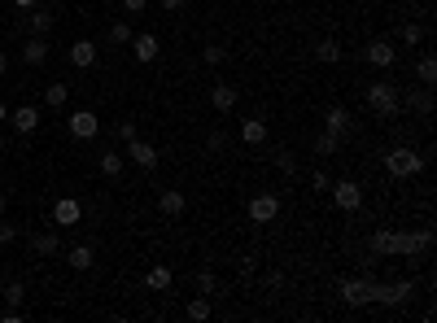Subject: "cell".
Listing matches in <instances>:
<instances>
[{
    "instance_id": "cell-1",
    "label": "cell",
    "mask_w": 437,
    "mask_h": 323,
    "mask_svg": "<svg viewBox=\"0 0 437 323\" xmlns=\"http://www.w3.org/2000/svg\"><path fill=\"white\" fill-rule=\"evenodd\" d=\"M385 171H390L394 180H411V175L424 171V153H415V149H390V153H385Z\"/></svg>"
},
{
    "instance_id": "cell-2",
    "label": "cell",
    "mask_w": 437,
    "mask_h": 323,
    "mask_svg": "<svg viewBox=\"0 0 437 323\" xmlns=\"http://www.w3.org/2000/svg\"><path fill=\"white\" fill-rule=\"evenodd\" d=\"M367 105L376 109V118H398L402 96H398L394 84H371V88H367Z\"/></svg>"
},
{
    "instance_id": "cell-3",
    "label": "cell",
    "mask_w": 437,
    "mask_h": 323,
    "mask_svg": "<svg viewBox=\"0 0 437 323\" xmlns=\"http://www.w3.org/2000/svg\"><path fill=\"white\" fill-rule=\"evenodd\" d=\"M415 297V284L411 280H398V284H376V306H411Z\"/></svg>"
},
{
    "instance_id": "cell-4",
    "label": "cell",
    "mask_w": 437,
    "mask_h": 323,
    "mask_svg": "<svg viewBox=\"0 0 437 323\" xmlns=\"http://www.w3.org/2000/svg\"><path fill=\"white\" fill-rule=\"evenodd\" d=\"M342 301L346 306H371L376 301V280H342Z\"/></svg>"
},
{
    "instance_id": "cell-5",
    "label": "cell",
    "mask_w": 437,
    "mask_h": 323,
    "mask_svg": "<svg viewBox=\"0 0 437 323\" xmlns=\"http://www.w3.org/2000/svg\"><path fill=\"white\" fill-rule=\"evenodd\" d=\"M433 249V232H398V258H420Z\"/></svg>"
},
{
    "instance_id": "cell-6",
    "label": "cell",
    "mask_w": 437,
    "mask_h": 323,
    "mask_svg": "<svg viewBox=\"0 0 437 323\" xmlns=\"http://www.w3.org/2000/svg\"><path fill=\"white\" fill-rule=\"evenodd\" d=\"M332 188V201L346 210V214H354V210L363 205V188L354 184V180H337V184H328Z\"/></svg>"
},
{
    "instance_id": "cell-7",
    "label": "cell",
    "mask_w": 437,
    "mask_h": 323,
    "mask_svg": "<svg viewBox=\"0 0 437 323\" xmlns=\"http://www.w3.org/2000/svg\"><path fill=\"white\" fill-rule=\"evenodd\" d=\"M276 214H280V197L276 192H258V197L250 201V219L254 223H276Z\"/></svg>"
},
{
    "instance_id": "cell-8",
    "label": "cell",
    "mask_w": 437,
    "mask_h": 323,
    "mask_svg": "<svg viewBox=\"0 0 437 323\" xmlns=\"http://www.w3.org/2000/svg\"><path fill=\"white\" fill-rule=\"evenodd\" d=\"M363 57H367V66H376V70H390L394 61H398V48H394L390 40H371Z\"/></svg>"
},
{
    "instance_id": "cell-9",
    "label": "cell",
    "mask_w": 437,
    "mask_h": 323,
    "mask_svg": "<svg viewBox=\"0 0 437 323\" xmlns=\"http://www.w3.org/2000/svg\"><path fill=\"white\" fill-rule=\"evenodd\" d=\"M96 132H101V118H96L92 109H75L70 114V136L75 140H92Z\"/></svg>"
},
{
    "instance_id": "cell-10",
    "label": "cell",
    "mask_w": 437,
    "mask_h": 323,
    "mask_svg": "<svg viewBox=\"0 0 437 323\" xmlns=\"http://www.w3.org/2000/svg\"><path fill=\"white\" fill-rule=\"evenodd\" d=\"M158 210H162L167 219H180L184 210H188V197H184L180 188H162V192H158Z\"/></svg>"
},
{
    "instance_id": "cell-11",
    "label": "cell",
    "mask_w": 437,
    "mask_h": 323,
    "mask_svg": "<svg viewBox=\"0 0 437 323\" xmlns=\"http://www.w3.org/2000/svg\"><path fill=\"white\" fill-rule=\"evenodd\" d=\"M9 123H13V132H18V136H31V132L40 127V109H36V105H18V109L9 114Z\"/></svg>"
},
{
    "instance_id": "cell-12",
    "label": "cell",
    "mask_w": 437,
    "mask_h": 323,
    "mask_svg": "<svg viewBox=\"0 0 437 323\" xmlns=\"http://www.w3.org/2000/svg\"><path fill=\"white\" fill-rule=\"evenodd\" d=\"M127 153H132V162H136V166H144V171H153L158 166V149H153V144L149 140H127Z\"/></svg>"
},
{
    "instance_id": "cell-13",
    "label": "cell",
    "mask_w": 437,
    "mask_h": 323,
    "mask_svg": "<svg viewBox=\"0 0 437 323\" xmlns=\"http://www.w3.org/2000/svg\"><path fill=\"white\" fill-rule=\"evenodd\" d=\"M79 219H84V205H79L75 197H61V201L53 205V223H61V228H75Z\"/></svg>"
},
{
    "instance_id": "cell-14",
    "label": "cell",
    "mask_w": 437,
    "mask_h": 323,
    "mask_svg": "<svg viewBox=\"0 0 437 323\" xmlns=\"http://www.w3.org/2000/svg\"><path fill=\"white\" fill-rule=\"evenodd\" d=\"M132 53H136V61H153L162 53V44L153 31H140V36H132Z\"/></svg>"
},
{
    "instance_id": "cell-15",
    "label": "cell",
    "mask_w": 437,
    "mask_h": 323,
    "mask_svg": "<svg viewBox=\"0 0 437 323\" xmlns=\"http://www.w3.org/2000/svg\"><path fill=\"white\" fill-rule=\"evenodd\" d=\"M236 101H240V92H236L232 84H215V92H210V105H215L219 114H232Z\"/></svg>"
},
{
    "instance_id": "cell-16",
    "label": "cell",
    "mask_w": 437,
    "mask_h": 323,
    "mask_svg": "<svg viewBox=\"0 0 437 323\" xmlns=\"http://www.w3.org/2000/svg\"><path fill=\"white\" fill-rule=\"evenodd\" d=\"M402 105H407V109H415V114H433V88H429V84H420L415 92H407V96H402Z\"/></svg>"
},
{
    "instance_id": "cell-17",
    "label": "cell",
    "mask_w": 437,
    "mask_h": 323,
    "mask_svg": "<svg viewBox=\"0 0 437 323\" xmlns=\"http://www.w3.org/2000/svg\"><path fill=\"white\" fill-rule=\"evenodd\" d=\"M323 132H328V136H337V140H342V136H350V114H346L342 105H332V109H328V118H323Z\"/></svg>"
},
{
    "instance_id": "cell-18",
    "label": "cell",
    "mask_w": 437,
    "mask_h": 323,
    "mask_svg": "<svg viewBox=\"0 0 437 323\" xmlns=\"http://www.w3.org/2000/svg\"><path fill=\"white\" fill-rule=\"evenodd\" d=\"M371 249H376V253H385V258H398V232H390V228H376V232H371Z\"/></svg>"
},
{
    "instance_id": "cell-19",
    "label": "cell",
    "mask_w": 437,
    "mask_h": 323,
    "mask_svg": "<svg viewBox=\"0 0 437 323\" xmlns=\"http://www.w3.org/2000/svg\"><path fill=\"white\" fill-rule=\"evenodd\" d=\"M57 249H61L57 232H36V236H31V253H36V258H53Z\"/></svg>"
},
{
    "instance_id": "cell-20",
    "label": "cell",
    "mask_w": 437,
    "mask_h": 323,
    "mask_svg": "<svg viewBox=\"0 0 437 323\" xmlns=\"http://www.w3.org/2000/svg\"><path fill=\"white\" fill-rule=\"evenodd\" d=\"M22 57H26V66H44V61H48V40L44 36H31L26 48H22Z\"/></svg>"
},
{
    "instance_id": "cell-21",
    "label": "cell",
    "mask_w": 437,
    "mask_h": 323,
    "mask_svg": "<svg viewBox=\"0 0 437 323\" xmlns=\"http://www.w3.org/2000/svg\"><path fill=\"white\" fill-rule=\"evenodd\" d=\"M70 61H75L79 70H88L92 61H96V44H92V40H75V44H70Z\"/></svg>"
},
{
    "instance_id": "cell-22",
    "label": "cell",
    "mask_w": 437,
    "mask_h": 323,
    "mask_svg": "<svg viewBox=\"0 0 437 323\" xmlns=\"http://www.w3.org/2000/svg\"><path fill=\"white\" fill-rule=\"evenodd\" d=\"M26 26H31V36H48V31H53V13L48 9H26Z\"/></svg>"
},
{
    "instance_id": "cell-23",
    "label": "cell",
    "mask_w": 437,
    "mask_h": 323,
    "mask_svg": "<svg viewBox=\"0 0 437 323\" xmlns=\"http://www.w3.org/2000/svg\"><path fill=\"white\" fill-rule=\"evenodd\" d=\"M240 140H245V144H263L267 140V123L263 118H245V123H240Z\"/></svg>"
},
{
    "instance_id": "cell-24",
    "label": "cell",
    "mask_w": 437,
    "mask_h": 323,
    "mask_svg": "<svg viewBox=\"0 0 437 323\" xmlns=\"http://www.w3.org/2000/svg\"><path fill=\"white\" fill-rule=\"evenodd\" d=\"M315 57L323 61V66H337V61H342V44H337V40H319L315 44Z\"/></svg>"
},
{
    "instance_id": "cell-25",
    "label": "cell",
    "mask_w": 437,
    "mask_h": 323,
    "mask_svg": "<svg viewBox=\"0 0 437 323\" xmlns=\"http://www.w3.org/2000/svg\"><path fill=\"white\" fill-rule=\"evenodd\" d=\"M415 79H420V84H437V57L433 53H424V57H420V66H415Z\"/></svg>"
},
{
    "instance_id": "cell-26",
    "label": "cell",
    "mask_w": 437,
    "mask_h": 323,
    "mask_svg": "<svg viewBox=\"0 0 437 323\" xmlns=\"http://www.w3.org/2000/svg\"><path fill=\"white\" fill-rule=\"evenodd\" d=\"M66 262H70L75 271H88V267L96 262V258H92V245H75V249L66 253Z\"/></svg>"
},
{
    "instance_id": "cell-27",
    "label": "cell",
    "mask_w": 437,
    "mask_h": 323,
    "mask_svg": "<svg viewBox=\"0 0 437 323\" xmlns=\"http://www.w3.org/2000/svg\"><path fill=\"white\" fill-rule=\"evenodd\" d=\"M70 101V88L66 84H48L44 88V105H53V109H61V105H66Z\"/></svg>"
},
{
    "instance_id": "cell-28",
    "label": "cell",
    "mask_w": 437,
    "mask_h": 323,
    "mask_svg": "<svg viewBox=\"0 0 437 323\" xmlns=\"http://www.w3.org/2000/svg\"><path fill=\"white\" fill-rule=\"evenodd\" d=\"M123 166H127L123 153H101V175H105V180H118Z\"/></svg>"
},
{
    "instance_id": "cell-29",
    "label": "cell",
    "mask_w": 437,
    "mask_h": 323,
    "mask_svg": "<svg viewBox=\"0 0 437 323\" xmlns=\"http://www.w3.org/2000/svg\"><path fill=\"white\" fill-rule=\"evenodd\" d=\"M144 284H149L153 293H162V288H171V267H153L149 276H144Z\"/></svg>"
},
{
    "instance_id": "cell-30",
    "label": "cell",
    "mask_w": 437,
    "mask_h": 323,
    "mask_svg": "<svg viewBox=\"0 0 437 323\" xmlns=\"http://www.w3.org/2000/svg\"><path fill=\"white\" fill-rule=\"evenodd\" d=\"M398 40H402V44H407V48H415V44H424V26H420V22H407V26H402V31H398Z\"/></svg>"
},
{
    "instance_id": "cell-31",
    "label": "cell",
    "mask_w": 437,
    "mask_h": 323,
    "mask_svg": "<svg viewBox=\"0 0 437 323\" xmlns=\"http://www.w3.org/2000/svg\"><path fill=\"white\" fill-rule=\"evenodd\" d=\"M337 149H342V140H337V136H328V132L315 136V153H319V157H332Z\"/></svg>"
},
{
    "instance_id": "cell-32",
    "label": "cell",
    "mask_w": 437,
    "mask_h": 323,
    "mask_svg": "<svg viewBox=\"0 0 437 323\" xmlns=\"http://www.w3.org/2000/svg\"><path fill=\"white\" fill-rule=\"evenodd\" d=\"M201 61H206V66H223V61H228V48L210 44V48H201Z\"/></svg>"
},
{
    "instance_id": "cell-33",
    "label": "cell",
    "mask_w": 437,
    "mask_h": 323,
    "mask_svg": "<svg viewBox=\"0 0 437 323\" xmlns=\"http://www.w3.org/2000/svg\"><path fill=\"white\" fill-rule=\"evenodd\" d=\"M109 44H132V22H109Z\"/></svg>"
},
{
    "instance_id": "cell-34",
    "label": "cell",
    "mask_w": 437,
    "mask_h": 323,
    "mask_svg": "<svg viewBox=\"0 0 437 323\" xmlns=\"http://www.w3.org/2000/svg\"><path fill=\"white\" fill-rule=\"evenodd\" d=\"M197 293H201V297H215V293H219L215 271H201V276H197Z\"/></svg>"
},
{
    "instance_id": "cell-35",
    "label": "cell",
    "mask_w": 437,
    "mask_h": 323,
    "mask_svg": "<svg viewBox=\"0 0 437 323\" xmlns=\"http://www.w3.org/2000/svg\"><path fill=\"white\" fill-rule=\"evenodd\" d=\"M22 297H26V284H22V280H9V284H5V301H9V306H22Z\"/></svg>"
},
{
    "instance_id": "cell-36",
    "label": "cell",
    "mask_w": 437,
    "mask_h": 323,
    "mask_svg": "<svg viewBox=\"0 0 437 323\" xmlns=\"http://www.w3.org/2000/svg\"><path fill=\"white\" fill-rule=\"evenodd\" d=\"M228 144H232V136H228V132H210V136H206V149H210V153H223Z\"/></svg>"
},
{
    "instance_id": "cell-37",
    "label": "cell",
    "mask_w": 437,
    "mask_h": 323,
    "mask_svg": "<svg viewBox=\"0 0 437 323\" xmlns=\"http://www.w3.org/2000/svg\"><path fill=\"white\" fill-rule=\"evenodd\" d=\"M188 319H210V297H192L188 301Z\"/></svg>"
},
{
    "instance_id": "cell-38",
    "label": "cell",
    "mask_w": 437,
    "mask_h": 323,
    "mask_svg": "<svg viewBox=\"0 0 437 323\" xmlns=\"http://www.w3.org/2000/svg\"><path fill=\"white\" fill-rule=\"evenodd\" d=\"M276 166H280L284 175H298V157H293V153H276Z\"/></svg>"
},
{
    "instance_id": "cell-39",
    "label": "cell",
    "mask_w": 437,
    "mask_h": 323,
    "mask_svg": "<svg viewBox=\"0 0 437 323\" xmlns=\"http://www.w3.org/2000/svg\"><path fill=\"white\" fill-rule=\"evenodd\" d=\"M114 132H118V140H136V123H132V118H123Z\"/></svg>"
},
{
    "instance_id": "cell-40",
    "label": "cell",
    "mask_w": 437,
    "mask_h": 323,
    "mask_svg": "<svg viewBox=\"0 0 437 323\" xmlns=\"http://www.w3.org/2000/svg\"><path fill=\"white\" fill-rule=\"evenodd\" d=\"M328 184H332L328 171H315V175H311V188H315V192H328Z\"/></svg>"
},
{
    "instance_id": "cell-41",
    "label": "cell",
    "mask_w": 437,
    "mask_h": 323,
    "mask_svg": "<svg viewBox=\"0 0 437 323\" xmlns=\"http://www.w3.org/2000/svg\"><path fill=\"white\" fill-rule=\"evenodd\" d=\"M13 240H18V228H13V223H0V245H13Z\"/></svg>"
},
{
    "instance_id": "cell-42",
    "label": "cell",
    "mask_w": 437,
    "mask_h": 323,
    "mask_svg": "<svg viewBox=\"0 0 437 323\" xmlns=\"http://www.w3.org/2000/svg\"><path fill=\"white\" fill-rule=\"evenodd\" d=\"M144 5H149V0H123V9H127V13H144Z\"/></svg>"
},
{
    "instance_id": "cell-43",
    "label": "cell",
    "mask_w": 437,
    "mask_h": 323,
    "mask_svg": "<svg viewBox=\"0 0 437 323\" xmlns=\"http://www.w3.org/2000/svg\"><path fill=\"white\" fill-rule=\"evenodd\" d=\"M267 288H284V276H280V271H267Z\"/></svg>"
},
{
    "instance_id": "cell-44",
    "label": "cell",
    "mask_w": 437,
    "mask_h": 323,
    "mask_svg": "<svg viewBox=\"0 0 437 323\" xmlns=\"http://www.w3.org/2000/svg\"><path fill=\"white\" fill-rule=\"evenodd\" d=\"M158 5L167 9V13H180V9H184V0H158Z\"/></svg>"
},
{
    "instance_id": "cell-45",
    "label": "cell",
    "mask_w": 437,
    "mask_h": 323,
    "mask_svg": "<svg viewBox=\"0 0 437 323\" xmlns=\"http://www.w3.org/2000/svg\"><path fill=\"white\" fill-rule=\"evenodd\" d=\"M13 5H18V9H36L40 0H13Z\"/></svg>"
},
{
    "instance_id": "cell-46",
    "label": "cell",
    "mask_w": 437,
    "mask_h": 323,
    "mask_svg": "<svg viewBox=\"0 0 437 323\" xmlns=\"http://www.w3.org/2000/svg\"><path fill=\"white\" fill-rule=\"evenodd\" d=\"M5 70H9V57H5V53H0V74H5Z\"/></svg>"
},
{
    "instance_id": "cell-47",
    "label": "cell",
    "mask_w": 437,
    "mask_h": 323,
    "mask_svg": "<svg viewBox=\"0 0 437 323\" xmlns=\"http://www.w3.org/2000/svg\"><path fill=\"white\" fill-rule=\"evenodd\" d=\"M0 123H9V109H5V101H0Z\"/></svg>"
},
{
    "instance_id": "cell-48",
    "label": "cell",
    "mask_w": 437,
    "mask_h": 323,
    "mask_svg": "<svg viewBox=\"0 0 437 323\" xmlns=\"http://www.w3.org/2000/svg\"><path fill=\"white\" fill-rule=\"evenodd\" d=\"M5 205H9V197H5V192H0V214H5Z\"/></svg>"
},
{
    "instance_id": "cell-49",
    "label": "cell",
    "mask_w": 437,
    "mask_h": 323,
    "mask_svg": "<svg viewBox=\"0 0 437 323\" xmlns=\"http://www.w3.org/2000/svg\"><path fill=\"white\" fill-rule=\"evenodd\" d=\"M0 153H5V136H0Z\"/></svg>"
}]
</instances>
